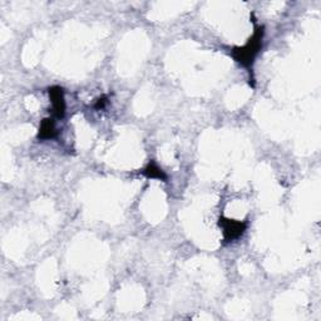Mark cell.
I'll list each match as a JSON object with an SVG mask.
<instances>
[{
    "mask_svg": "<svg viewBox=\"0 0 321 321\" xmlns=\"http://www.w3.org/2000/svg\"><path fill=\"white\" fill-rule=\"evenodd\" d=\"M262 29H257L256 33L254 34L249 43L241 49H236L235 51V58L242 63L244 65H250L254 61L255 56L257 54L258 49L261 48V43H262Z\"/></svg>",
    "mask_w": 321,
    "mask_h": 321,
    "instance_id": "cell-1",
    "label": "cell"
},
{
    "mask_svg": "<svg viewBox=\"0 0 321 321\" xmlns=\"http://www.w3.org/2000/svg\"><path fill=\"white\" fill-rule=\"evenodd\" d=\"M220 225L222 226L226 240H234L236 237L241 236L244 234L245 228H246V223L234 220H222Z\"/></svg>",
    "mask_w": 321,
    "mask_h": 321,
    "instance_id": "cell-2",
    "label": "cell"
},
{
    "mask_svg": "<svg viewBox=\"0 0 321 321\" xmlns=\"http://www.w3.org/2000/svg\"><path fill=\"white\" fill-rule=\"evenodd\" d=\"M49 95H51L52 103H53V109L54 113L58 117H62L64 113V98H63V92H62L61 88H52L49 90Z\"/></svg>",
    "mask_w": 321,
    "mask_h": 321,
    "instance_id": "cell-3",
    "label": "cell"
},
{
    "mask_svg": "<svg viewBox=\"0 0 321 321\" xmlns=\"http://www.w3.org/2000/svg\"><path fill=\"white\" fill-rule=\"evenodd\" d=\"M56 134V128H54V124L51 119H45V121L41 123L40 132H39V137L40 138H51Z\"/></svg>",
    "mask_w": 321,
    "mask_h": 321,
    "instance_id": "cell-4",
    "label": "cell"
},
{
    "mask_svg": "<svg viewBox=\"0 0 321 321\" xmlns=\"http://www.w3.org/2000/svg\"><path fill=\"white\" fill-rule=\"evenodd\" d=\"M145 173L147 174L148 177H152V178L157 177V178L166 179V176H164L163 172H162L160 168H157V167H156L155 164H150V166H148L147 168L145 169Z\"/></svg>",
    "mask_w": 321,
    "mask_h": 321,
    "instance_id": "cell-5",
    "label": "cell"
}]
</instances>
